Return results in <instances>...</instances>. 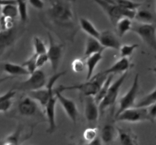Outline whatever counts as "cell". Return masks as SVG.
Listing matches in <instances>:
<instances>
[{
  "label": "cell",
  "instance_id": "obj_1",
  "mask_svg": "<svg viewBox=\"0 0 156 145\" xmlns=\"http://www.w3.org/2000/svg\"><path fill=\"white\" fill-rule=\"evenodd\" d=\"M46 10L47 27L53 29L59 37L73 42L79 27L76 23L73 3L75 0H48Z\"/></svg>",
  "mask_w": 156,
  "mask_h": 145
},
{
  "label": "cell",
  "instance_id": "obj_2",
  "mask_svg": "<svg viewBox=\"0 0 156 145\" xmlns=\"http://www.w3.org/2000/svg\"><path fill=\"white\" fill-rule=\"evenodd\" d=\"M108 76L99 72L93 76L89 80L85 81L83 83L77 84L73 85H59L55 90L60 92H63L66 91H80L85 97H94L97 94L98 91L100 89L101 86L106 80Z\"/></svg>",
  "mask_w": 156,
  "mask_h": 145
},
{
  "label": "cell",
  "instance_id": "obj_3",
  "mask_svg": "<svg viewBox=\"0 0 156 145\" xmlns=\"http://www.w3.org/2000/svg\"><path fill=\"white\" fill-rule=\"evenodd\" d=\"M92 1L94 2L102 9L114 27H115L117 21L123 18H129L132 20L134 19L136 11L121 9L105 0H92Z\"/></svg>",
  "mask_w": 156,
  "mask_h": 145
},
{
  "label": "cell",
  "instance_id": "obj_4",
  "mask_svg": "<svg viewBox=\"0 0 156 145\" xmlns=\"http://www.w3.org/2000/svg\"><path fill=\"white\" fill-rule=\"evenodd\" d=\"M47 81V79L44 71L42 69H37L34 72L29 74L26 80L18 84L13 90L15 91H19L30 93L44 88Z\"/></svg>",
  "mask_w": 156,
  "mask_h": 145
},
{
  "label": "cell",
  "instance_id": "obj_5",
  "mask_svg": "<svg viewBox=\"0 0 156 145\" xmlns=\"http://www.w3.org/2000/svg\"><path fill=\"white\" fill-rule=\"evenodd\" d=\"M126 77H127V72L120 74V77L115 81L111 83L106 95L105 96L103 100L101 101V103L98 105L100 114L104 113L107 109L114 107L117 100V97L119 96L120 88H121L123 82L126 80Z\"/></svg>",
  "mask_w": 156,
  "mask_h": 145
},
{
  "label": "cell",
  "instance_id": "obj_6",
  "mask_svg": "<svg viewBox=\"0 0 156 145\" xmlns=\"http://www.w3.org/2000/svg\"><path fill=\"white\" fill-rule=\"evenodd\" d=\"M133 32L138 35L145 44L156 53V24H133Z\"/></svg>",
  "mask_w": 156,
  "mask_h": 145
},
{
  "label": "cell",
  "instance_id": "obj_7",
  "mask_svg": "<svg viewBox=\"0 0 156 145\" xmlns=\"http://www.w3.org/2000/svg\"><path fill=\"white\" fill-rule=\"evenodd\" d=\"M140 91V74H136L134 77L133 81L127 92L119 100V107L115 113V116L121 113L126 109L135 106L137 96Z\"/></svg>",
  "mask_w": 156,
  "mask_h": 145
},
{
  "label": "cell",
  "instance_id": "obj_8",
  "mask_svg": "<svg viewBox=\"0 0 156 145\" xmlns=\"http://www.w3.org/2000/svg\"><path fill=\"white\" fill-rule=\"evenodd\" d=\"M47 36H48V46H47V55L52 71L54 73H56L62 61V55H63V45L62 43H56L50 32L47 33Z\"/></svg>",
  "mask_w": 156,
  "mask_h": 145
},
{
  "label": "cell",
  "instance_id": "obj_9",
  "mask_svg": "<svg viewBox=\"0 0 156 145\" xmlns=\"http://www.w3.org/2000/svg\"><path fill=\"white\" fill-rule=\"evenodd\" d=\"M116 122H126L137 123L142 122H151L147 108L133 107L126 109L115 116Z\"/></svg>",
  "mask_w": 156,
  "mask_h": 145
},
{
  "label": "cell",
  "instance_id": "obj_10",
  "mask_svg": "<svg viewBox=\"0 0 156 145\" xmlns=\"http://www.w3.org/2000/svg\"><path fill=\"white\" fill-rule=\"evenodd\" d=\"M41 109L40 105L28 95L22 97L18 102V112L23 117L31 118L35 116H44Z\"/></svg>",
  "mask_w": 156,
  "mask_h": 145
},
{
  "label": "cell",
  "instance_id": "obj_11",
  "mask_svg": "<svg viewBox=\"0 0 156 145\" xmlns=\"http://www.w3.org/2000/svg\"><path fill=\"white\" fill-rule=\"evenodd\" d=\"M115 114L114 110H111V116L108 117L107 121L102 126L101 130V136L99 137L101 141L105 145H111L117 137V126H115Z\"/></svg>",
  "mask_w": 156,
  "mask_h": 145
},
{
  "label": "cell",
  "instance_id": "obj_12",
  "mask_svg": "<svg viewBox=\"0 0 156 145\" xmlns=\"http://www.w3.org/2000/svg\"><path fill=\"white\" fill-rule=\"evenodd\" d=\"M98 104L94 97H85L84 102V116L90 127H95L100 117Z\"/></svg>",
  "mask_w": 156,
  "mask_h": 145
},
{
  "label": "cell",
  "instance_id": "obj_13",
  "mask_svg": "<svg viewBox=\"0 0 156 145\" xmlns=\"http://www.w3.org/2000/svg\"><path fill=\"white\" fill-rule=\"evenodd\" d=\"M54 94L65 113L66 114L69 119L74 124H76L77 123L78 118H79V110H78L77 106H76V103H75L74 100L65 97L62 92L56 91L55 89Z\"/></svg>",
  "mask_w": 156,
  "mask_h": 145
},
{
  "label": "cell",
  "instance_id": "obj_14",
  "mask_svg": "<svg viewBox=\"0 0 156 145\" xmlns=\"http://www.w3.org/2000/svg\"><path fill=\"white\" fill-rule=\"evenodd\" d=\"M57 99L55 94L49 98L45 107L44 108L45 112L46 118L48 123V128L47 129V133L52 135L56 132L57 129V125L56 121V106Z\"/></svg>",
  "mask_w": 156,
  "mask_h": 145
},
{
  "label": "cell",
  "instance_id": "obj_15",
  "mask_svg": "<svg viewBox=\"0 0 156 145\" xmlns=\"http://www.w3.org/2000/svg\"><path fill=\"white\" fill-rule=\"evenodd\" d=\"M98 40L105 50L111 49V50H119L121 47L119 37L112 30H105L101 31L100 36Z\"/></svg>",
  "mask_w": 156,
  "mask_h": 145
},
{
  "label": "cell",
  "instance_id": "obj_16",
  "mask_svg": "<svg viewBox=\"0 0 156 145\" xmlns=\"http://www.w3.org/2000/svg\"><path fill=\"white\" fill-rule=\"evenodd\" d=\"M131 66H132V64H131L129 58L120 57L109 68L101 71V73L107 76L114 75V74H123L127 72L128 70L131 68Z\"/></svg>",
  "mask_w": 156,
  "mask_h": 145
},
{
  "label": "cell",
  "instance_id": "obj_17",
  "mask_svg": "<svg viewBox=\"0 0 156 145\" xmlns=\"http://www.w3.org/2000/svg\"><path fill=\"white\" fill-rule=\"evenodd\" d=\"M117 129L120 145H139L138 137L131 129L117 126Z\"/></svg>",
  "mask_w": 156,
  "mask_h": 145
},
{
  "label": "cell",
  "instance_id": "obj_18",
  "mask_svg": "<svg viewBox=\"0 0 156 145\" xmlns=\"http://www.w3.org/2000/svg\"><path fill=\"white\" fill-rule=\"evenodd\" d=\"M18 36V30L15 27L2 30L0 31V53L9 48L15 42Z\"/></svg>",
  "mask_w": 156,
  "mask_h": 145
},
{
  "label": "cell",
  "instance_id": "obj_19",
  "mask_svg": "<svg viewBox=\"0 0 156 145\" xmlns=\"http://www.w3.org/2000/svg\"><path fill=\"white\" fill-rule=\"evenodd\" d=\"M103 59V53H98L93 54L88 57L85 58V65H86V79L88 81L93 77L95 68Z\"/></svg>",
  "mask_w": 156,
  "mask_h": 145
},
{
  "label": "cell",
  "instance_id": "obj_20",
  "mask_svg": "<svg viewBox=\"0 0 156 145\" xmlns=\"http://www.w3.org/2000/svg\"><path fill=\"white\" fill-rule=\"evenodd\" d=\"M105 49L102 47L98 40L95 38L88 36L85 41V51H84V59L91 56L93 54L98 53H102L105 51Z\"/></svg>",
  "mask_w": 156,
  "mask_h": 145
},
{
  "label": "cell",
  "instance_id": "obj_21",
  "mask_svg": "<svg viewBox=\"0 0 156 145\" xmlns=\"http://www.w3.org/2000/svg\"><path fill=\"white\" fill-rule=\"evenodd\" d=\"M3 70L6 74L10 76H28L29 72L22 65L12 63V62H5L3 65Z\"/></svg>",
  "mask_w": 156,
  "mask_h": 145
},
{
  "label": "cell",
  "instance_id": "obj_22",
  "mask_svg": "<svg viewBox=\"0 0 156 145\" xmlns=\"http://www.w3.org/2000/svg\"><path fill=\"white\" fill-rule=\"evenodd\" d=\"M79 21L80 28L85 33H86L88 36L95 38V39H98L101 31L98 30L97 27L94 25V24L90 20L87 19L85 18H80Z\"/></svg>",
  "mask_w": 156,
  "mask_h": 145
},
{
  "label": "cell",
  "instance_id": "obj_23",
  "mask_svg": "<svg viewBox=\"0 0 156 145\" xmlns=\"http://www.w3.org/2000/svg\"><path fill=\"white\" fill-rule=\"evenodd\" d=\"M134 19L140 24H156L155 15L145 9H139L136 12Z\"/></svg>",
  "mask_w": 156,
  "mask_h": 145
},
{
  "label": "cell",
  "instance_id": "obj_24",
  "mask_svg": "<svg viewBox=\"0 0 156 145\" xmlns=\"http://www.w3.org/2000/svg\"><path fill=\"white\" fill-rule=\"evenodd\" d=\"M133 25V23L130 18H123L119 20L114 27L117 36L123 37L124 35H126L128 32L132 30Z\"/></svg>",
  "mask_w": 156,
  "mask_h": 145
},
{
  "label": "cell",
  "instance_id": "obj_25",
  "mask_svg": "<svg viewBox=\"0 0 156 145\" xmlns=\"http://www.w3.org/2000/svg\"><path fill=\"white\" fill-rule=\"evenodd\" d=\"M114 5L126 10L136 11L143 6V2H137L133 0H105Z\"/></svg>",
  "mask_w": 156,
  "mask_h": 145
},
{
  "label": "cell",
  "instance_id": "obj_26",
  "mask_svg": "<svg viewBox=\"0 0 156 145\" xmlns=\"http://www.w3.org/2000/svg\"><path fill=\"white\" fill-rule=\"evenodd\" d=\"M155 103H156V86L152 91L148 93L146 95L142 97L138 102H136L134 107L147 108Z\"/></svg>",
  "mask_w": 156,
  "mask_h": 145
},
{
  "label": "cell",
  "instance_id": "obj_27",
  "mask_svg": "<svg viewBox=\"0 0 156 145\" xmlns=\"http://www.w3.org/2000/svg\"><path fill=\"white\" fill-rule=\"evenodd\" d=\"M23 132L22 126H18L17 129L9 135L3 141L2 145H20L21 144V133Z\"/></svg>",
  "mask_w": 156,
  "mask_h": 145
},
{
  "label": "cell",
  "instance_id": "obj_28",
  "mask_svg": "<svg viewBox=\"0 0 156 145\" xmlns=\"http://www.w3.org/2000/svg\"><path fill=\"white\" fill-rule=\"evenodd\" d=\"M113 78H114V75H108V77H107L106 80L104 81V83L102 84L101 86L100 89H99V91H98L97 94L94 97L96 103H97L98 105L99 103H101V101L103 100L105 96L106 95L107 92H108L111 83L113 82Z\"/></svg>",
  "mask_w": 156,
  "mask_h": 145
},
{
  "label": "cell",
  "instance_id": "obj_29",
  "mask_svg": "<svg viewBox=\"0 0 156 145\" xmlns=\"http://www.w3.org/2000/svg\"><path fill=\"white\" fill-rule=\"evenodd\" d=\"M16 2L17 9L18 12V17L20 21L24 24L28 19V12H27V0H15Z\"/></svg>",
  "mask_w": 156,
  "mask_h": 145
},
{
  "label": "cell",
  "instance_id": "obj_30",
  "mask_svg": "<svg viewBox=\"0 0 156 145\" xmlns=\"http://www.w3.org/2000/svg\"><path fill=\"white\" fill-rule=\"evenodd\" d=\"M33 47H34V53L37 56L39 55L45 54L47 53V46L46 43L41 39V37L37 36H34L33 38Z\"/></svg>",
  "mask_w": 156,
  "mask_h": 145
},
{
  "label": "cell",
  "instance_id": "obj_31",
  "mask_svg": "<svg viewBox=\"0 0 156 145\" xmlns=\"http://www.w3.org/2000/svg\"><path fill=\"white\" fill-rule=\"evenodd\" d=\"M1 15L6 18L15 20L18 16L16 4H9L2 6L1 9Z\"/></svg>",
  "mask_w": 156,
  "mask_h": 145
},
{
  "label": "cell",
  "instance_id": "obj_32",
  "mask_svg": "<svg viewBox=\"0 0 156 145\" xmlns=\"http://www.w3.org/2000/svg\"><path fill=\"white\" fill-rule=\"evenodd\" d=\"M140 45L137 43H128V44H123L121 45L120 50V57L123 58H129L132 56L134 53V52L139 48Z\"/></svg>",
  "mask_w": 156,
  "mask_h": 145
},
{
  "label": "cell",
  "instance_id": "obj_33",
  "mask_svg": "<svg viewBox=\"0 0 156 145\" xmlns=\"http://www.w3.org/2000/svg\"><path fill=\"white\" fill-rule=\"evenodd\" d=\"M99 130L97 127H89L83 132V139L87 144H90L98 138Z\"/></svg>",
  "mask_w": 156,
  "mask_h": 145
},
{
  "label": "cell",
  "instance_id": "obj_34",
  "mask_svg": "<svg viewBox=\"0 0 156 145\" xmlns=\"http://www.w3.org/2000/svg\"><path fill=\"white\" fill-rule=\"evenodd\" d=\"M72 69H73V72L76 73V74H80L82 73L85 69H86V65H85V59H75L72 62L71 64Z\"/></svg>",
  "mask_w": 156,
  "mask_h": 145
},
{
  "label": "cell",
  "instance_id": "obj_35",
  "mask_svg": "<svg viewBox=\"0 0 156 145\" xmlns=\"http://www.w3.org/2000/svg\"><path fill=\"white\" fill-rule=\"evenodd\" d=\"M36 59H37V55L34 53L31 56L28 58L25 62H23L21 65L27 70L29 74L34 72L37 68V64H36Z\"/></svg>",
  "mask_w": 156,
  "mask_h": 145
},
{
  "label": "cell",
  "instance_id": "obj_36",
  "mask_svg": "<svg viewBox=\"0 0 156 145\" xmlns=\"http://www.w3.org/2000/svg\"><path fill=\"white\" fill-rule=\"evenodd\" d=\"M49 62L48 57H47V53L42 55H39L37 56L36 59V64H37V69H41V68L44 66L47 62Z\"/></svg>",
  "mask_w": 156,
  "mask_h": 145
},
{
  "label": "cell",
  "instance_id": "obj_37",
  "mask_svg": "<svg viewBox=\"0 0 156 145\" xmlns=\"http://www.w3.org/2000/svg\"><path fill=\"white\" fill-rule=\"evenodd\" d=\"M147 109L148 112H149V118H150V121L153 123L156 120V103L147 107Z\"/></svg>",
  "mask_w": 156,
  "mask_h": 145
},
{
  "label": "cell",
  "instance_id": "obj_38",
  "mask_svg": "<svg viewBox=\"0 0 156 145\" xmlns=\"http://www.w3.org/2000/svg\"><path fill=\"white\" fill-rule=\"evenodd\" d=\"M30 5L37 10H42L44 8V2L43 0H27Z\"/></svg>",
  "mask_w": 156,
  "mask_h": 145
},
{
  "label": "cell",
  "instance_id": "obj_39",
  "mask_svg": "<svg viewBox=\"0 0 156 145\" xmlns=\"http://www.w3.org/2000/svg\"><path fill=\"white\" fill-rule=\"evenodd\" d=\"M86 145H102V142L101 141L100 138H98L97 139L94 140V141H92L91 143H90V144H87Z\"/></svg>",
  "mask_w": 156,
  "mask_h": 145
},
{
  "label": "cell",
  "instance_id": "obj_40",
  "mask_svg": "<svg viewBox=\"0 0 156 145\" xmlns=\"http://www.w3.org/2000/svg\"><path fill=\"white\" fill-rule=\"evenodd\" d=\"M152 71L154 72V74H156V62H155V67H154L153 68H152Z\"/></svg>",
  "mask_w": 156,
  "mask_h": 145
},
{
  "label": "cell",
  "instance_id": "obj_41",
  "mask_svg": "<svg viewBox=\"0 0 156 145\" xmlns=\"http://www.w3.org/2000/svg\"><path fill=\"white\" fill-rule=\"evenodd\" d=\"M1 15H1V10H0V17H1Z\"/></svg>",
  "mask_w": 156,
  "mask_h": 145
},
{
  "label": "cell",
  "instance_id": "obj_42",
  "mask_svg": "<svg viewBox=\"0 0 156 145\" xmlns=\"http://www.w3.org/2000/svg\"><path fill=\"white\" fill-rule=\"evenodd\" d=\"M73 145H82V144H73Z\"/></svg>",
  "mask_w": 156,
  "mask_h": 145
},
{
  "label": "cell",
  "instance_id": "obj_43",
  "mask_svg": "<svg viewBox=\"0 0 156 145\" xmlns=\"http://www.w3.org/2000/svg\"><path fill=\"white\" fill-rule=\"evenodd\" d=\"M1 30H1V27H0V31H1Z\"/></svg>",
  "mask_w": 156,
  "mask_h": 145
}]
</instances>
